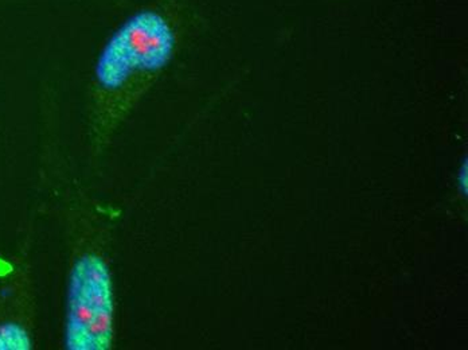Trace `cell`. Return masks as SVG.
<instances>
[{
  "instance_id": "obj_3",
  "label": "cell",
  "mask_w": 468,
  "mask_h": 350,
  "mask_svg": "<svg viewBox=\"0 0 468 350\" xmlns=\"http://www.w3.org/2000/svg\"><path fill=\"white\" fill-rule=\"evenodd\" d=\"M33 341L24 326L16 323L0 325V350H30Z\"/></svg>"
},
{
  "instance_id": "obj_1",
  "label": "cell",
  "mask_w": 468,
  "mask_h": 350,
  "mask_svg": "<svg viewBox=\"0 0 468 350\" xmlns=\"http://www.w3.org/2000/svg\"><path fill=\"white\" fill-rule=\"evenodd\" d=\"M178 16L167 3L144 5L122 22L94 64L90 90V149L107 150L136 105L176 57Z\"/></svg>"
},
{
  "instance_id": "obj_2",
  "label": "cell",
  "mask_w": 468,
  "mask_h": 350,
  "mask_svg": "<svg viewBox=\"0 0 468 350\" xmlns=\"http://www.w3.org/2000/svg\"><path fill=\"white\" fill-rule=\"evenodd\" d=\"M115 341L112 272L100 253L74 259L68 281L65 348L110 350Z\"/></svg>"
}]
</instances>
